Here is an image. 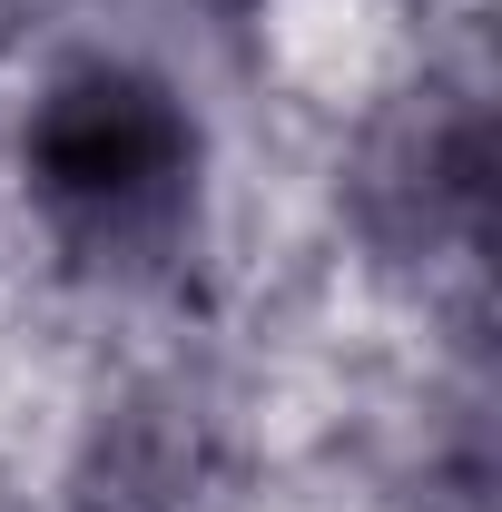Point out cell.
<instances>
[{
	"label": "cell",
	"instance_id": "6da1fadb",
	"mask_svg": "<svg viewBox=\"0 0 502 512\" xmlns=\"http://www.w3.org/2000/svg\"><path fill=\"white\" fill-rule=\"evenodd\" d=\"M40 217L99 266H148L178 247L197 197V119L168 79L128 60H69L20 128Z\"/></svg>",
	"mask_w": 502,
	"mask_h": 512
},
{
	"label": "cell",
	"instance_id": "7a4b0ae2",
	"mask_svg": "<svg viewBox=\"0 0 502 512\" xmlns=\"http://www.w3.org/2000/svg\"><path fill=\"white\" fill-rule=\"evenodd\" d=\"M355 197H365L375 237H394V247H424V256L473 247V227H483V109L463 89H424V109L375 128Z\"/></svg>",
	"mask_w": 502,
	"mask_h": 512
},
{
	"label": "cell",
	"instance_id": "3957f363",
	"mask_svg": "<svg viewBox=\"0 0 502 512\" xmlns=\"http://www.w3.org/2000/svg\"><path fill=\"white\" fill-rule=\"evenodd\" d=\"M158 424H119L109 434V463H99V493L89 512H188L207 463H197V424H178L168 404H148Z\"/></svg>",
	"mask_w": 502,
	"mask_h": 512
}]
</instances>
